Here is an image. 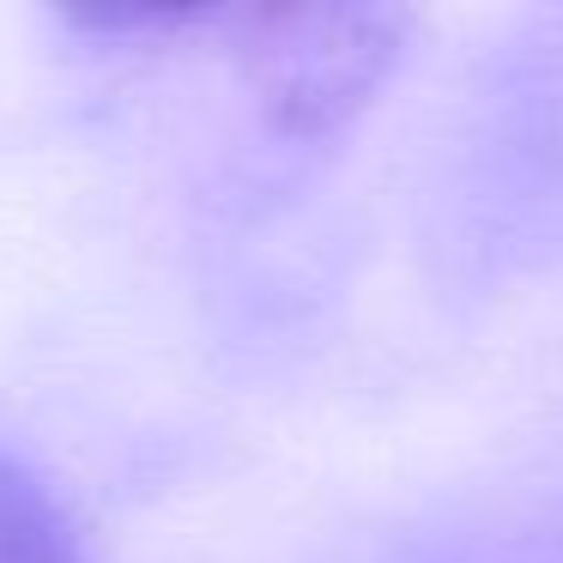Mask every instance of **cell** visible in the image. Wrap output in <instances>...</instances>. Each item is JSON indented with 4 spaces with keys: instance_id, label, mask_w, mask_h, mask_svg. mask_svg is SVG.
I'll list each match as a JSON object with an SVG mask.
<instances>
[{
    "instance_id": "cell-1",
    "label": "cell",
    "mask_w": 563,
    "mask_h": 563,
    "mask_svg": "<svg viewBox=\"0 0 563 563\" xmlns=\"http://www.w3.org/2000/svg\"><path fill=\"white\" fill-rule=\"evenodd\" d=\"M400 13H291L273 19V103L297 128H333L388 74L400 49Z\"/></svg>"
},
{
    "instance_id": "cell-2",
    "label": "cell",
    "mask_w": 563,
    "mask_h": 563,
    "mask_svg": "<svg viewBox=\"0 0 563 563\" xmlns=\"http://www.w3.org/2000/svg\"><path fill=\"white\" fill-rule=\"evenodd\" d=\"M0 563H86V545L49 478L7 449H0Z\"/></svg>"
}]
</instances>
